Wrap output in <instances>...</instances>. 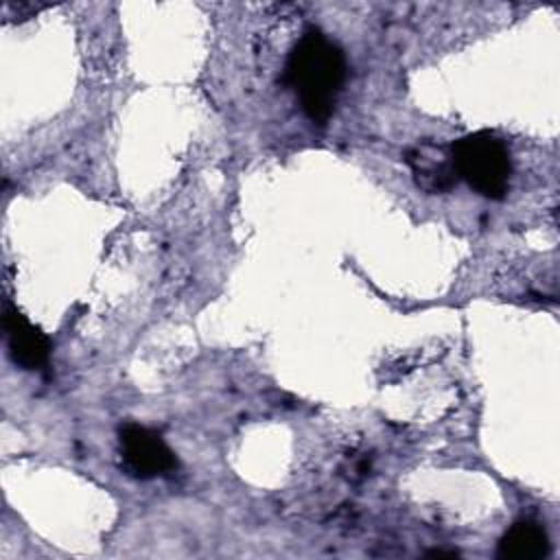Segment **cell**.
Wrapping results in <instances>:
<instances>
[{"label": "cell", "mask_w": 560, "mask_h": 560, "mask_svg": "<svg viewBox=\"0 0 560 560\" xmlns=\"http://www.w3.org/2000/svg\"><path fill=\"white\" fill-rule=\"evenodd\" d=\"M457 179H464L486 199H503L510 188L512 158L494 131L466 133L451 144Z\"/></svg>", "instance_id": "obj_2"}, {"label": "cell", "mask_w": 560, "mask_h": 560, "mask_svg": "<svg viewBox=\"0 0 560 560\" xmlns=\"http://www.w3.org/2000/svg\"><path fill=\"white\" fill-rule=\"evenodd\" d=\"M549 553V536L534 521H516L499 540L497 558L501 560H540Z\"/></svg>", "instance_id": "obj_6"}, {"label": "cell", "mask_w": 560, "mask_h": 560, "mask_svg": "<svg viewBox=\"0 0 560 560\" xmlns=\"http://www.w3.org/2000/svg\"><path fill=\"white\" fill-rule=\"evenodd\" d=\"M346 81L341 48L319 28H308L291 48L284 66V83L293 88L304 114L315 125H326L335 112Z\"/></svg>", "instance_id": "obj_1"}, {"label": "cell", "mask_w": 560, "mask_h": 560, "mask_svg": "<svg viewBox=\"0 0 560 560\" xmlns=\"http://www.w3.org/2000/svg\"><path fill=\"white\" fill-rule=\"evenodd\" d=\"M405 162L409 164L416 186L424 192H446L457 184V173L451 160V147H440L435 142H418L405 151Z\"/></svg>", "instance_id": "obj_5"}, {"label": "cell", "mask_w": 560, "mask_h": 560, "mask_svg": "<svg viewBox=\"0 0 560 560\" xmlns=\"http://www.w3.org/2000/svg\"><path fill=\"white\" fill-rule=\"evenodd\" d=\"M2 328L9 354L15 365L24 370H39L42 365H46L50 354L48 337L9 302L4 304Z\"/></svg>", "instance_id": "obj_4"}, {"label": "cell", "mask_w": 560, "mask_h": 560, "mask_svg": "<svg viewBox=\"0 0 560 560\" xmlns=\"http://www.w3.org/2000/svg\"><path fill=\"white\" fill-rule=\"evenodd\" d=\"M118 440L125 468L136 477L151 479L177 468L175 453L166 446L160 433L147 427L127 422L125 427H120Z\"/></svg>", "instance_id": "obj_3"}]
</instances>
